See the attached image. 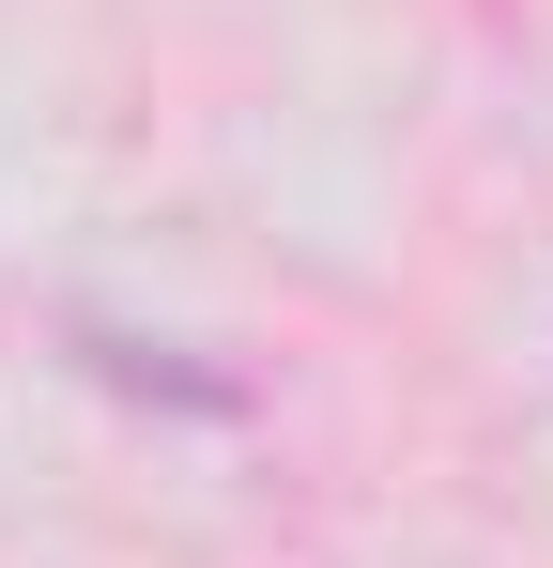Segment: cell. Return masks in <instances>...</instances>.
Listing matches in <instances>:
<instances>
[{
  "mask_svg": "<svg viewBox=\"0 0 553 568\" xmlns=\"http://www.w3.org/2000/svg\"><path fill=\"white\" fill-rule=\"evenodd\" d=\"M78 354H92L108 384H139V399H200V415H231V399H247L231 369H170V354H139V338H78Z\"/></svg>",
  "mask_w": 553,
  "mask_h": 568,
  "instance_id": "cell-1",
  "label": "cell"
}]
</instances>
